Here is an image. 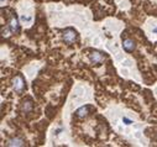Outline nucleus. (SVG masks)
Returning a JSON list of instances; mask_svg holds the SVG:
<instances>
[{"mask_svg":"<svg viewBox=\"0 0 157 147\" xmlns=\"http://www.w3.org/2000/svg\"><path fill=\"white\" fill-rule=\"evenodd\" d=\"M122 122H124L125 125H131V124H132L131 120H130L129 118H126V116H124V118H122Z\"/></svg>","mask_w":157,"mask_h":147,"instance_id":"1a4fd4ad","label":"nucleus"},{"mask_svg":"<svg viewBox=\"0 0 157 147\" xmlns=\"http://www.w3.org/2000/svg\"><path fill=\"white\" fill-rule=\"evenodd\" d=\"M13 88L17 94H21L25 89V80L21 75H16L13 80Z\"/></svg>","mask_w":157,"mask_h":147,"instance_id":"f03ea898","label":"nucleus"},{"mask_svg":"<svg viewBox=\"0 0 157 147\" xmlns=\"http://www.w3.org/2000/svg\"><path fill=\"white\" fill-rule=\"evenodd\" d=\"M88 111H89V106H82L76 111V114L78 118H84V116L88 115Z\"/></svg>","mask_w":157,"mask_h":147,"instance_id":"0eeeda50","label":"nucleus"},{"mask_svg":"<svg viewBox=\"0 0 157 147\" xmlns=\"http://www.w3.org/2000/svg\"><path fill=\"white\" fill-rule=\"evenodd\" d=\"M154 33H157V26H156V27H154Z\"/></svg>","mask_w":157,"mask_h":147,"instance_id":"9d476101","label":"nucleus"},{"mask_svg":"<svg viewBox=\"0 0 157 147\" xmlns=\"http://www.w3.org/2000/svg\"><path fill=\"white\" fill-rule=\"evenodd\" d=\"M9 29L11 32L14 33H17L19 32V22H17V19L16 17H11L10 19V22H9Z\"/></svg>","mask_w":157,"mask_h":147,"instance_id":"423d86ee","label":"nucleus"},{"mask_svg":"<svg viewBox=\"0 0 157 147\" xmlns=\"http://www.w3.org/2000/svg\"><path fill=\"white\" fill-rule=\"evenodd\" d=\"M21 110L24 112H30L32 110V103L31 101H24V103H22V106H21Z\"/></svg>","mask_w":157,"mask_h":147,"instance_id":"6e6552de","label":"nucleus"},{"mask_svg":"<svg viewBox=\"0 0 157 147\" xmlns=\"http://www.w3.org/2000/svg\"><path fill=\"white\" fill-rule=\"evenodd\" d=\"M4 1H5V0H1V4H4Z\"/></svg>","mask_w":157,"mask_h":147,"instance_id":"9b49d317","label":"nucleus"},{"mask_svg":"<svg viewBox=\"0 0 157 147\" xmlns=\"http://www.w3.org/2000/svg\"><path fill=\"white\" fill-rule=\"evenodd\" d=\"M89 59H90V62L92 63H94V65H99V63H102L103 62V55L100 53L99 51H93L90 55H89Z\"/></svg>","mask_w":157,"mask_h":147,"instance_id":"7ed1b4c3","label":"nucleus"},{"mask_svg":"<svg viewBox=\"0 0 157 147\" xmlns=\"http://www.w3.org/2000/svg\"><path fill=\"white\" fill-rule=\"evenodd\" d=\"M78 40V35H77V31L73 29H66L63 31V41L67 43V45H72L73 42H76Z\"/></svg>","mask_w":157,"mask_h":147,"instance_id":"f257e3e1","label":"nucleus"},{"mask_svg":"<svg viewBox=\"0 0 157 147\" xmlns=\"http://www.w3.org/2000/svg\"><path fill=\"white\" fill-rule=\"evenodd\" d=\"M122 47H124V50L126 52H132L134 50H135L136 45L131 39H125L124 41H122Z\"/></svg>","mask_w":157,"mask_h":147,"instance_id":"20e7f679","label":"nucleus"},{"mask_svg":"<svg viewBox=\"0 0 157 147\" xmlns=\"http://www.w3.org/2000/svg\"><path fill=\"white\" fill-rule=\"evenodd\" d=\"M25 141L22 140V138L20 137H14V138H11V140H9L6 142V146H10V147H19V146H25Z\"/></svg>","mask_w":157,"mask_h":147,"instance_id":"39448f33","label":"nucleus"}]
</instances>
